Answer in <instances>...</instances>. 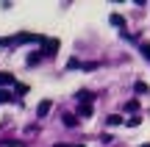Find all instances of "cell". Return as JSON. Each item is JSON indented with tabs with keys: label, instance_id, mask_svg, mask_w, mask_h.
<instances>
[{
	"label": "cell",
	"instance_id": "obj_1",
	"mask_svg": "<svg viewBox=\"0 0 150 147\" xmlns=\"http://www.w3.org/2000/svg\"><path fill=\"white\" fill-rule=\"evenodd\" d=\"M56 50H59V39H45L39 53H42V56H56Z\"/></svg>",
	"mask_w": 150,
	"mask_h": 147
},
{
	"label": "cell",
	"instance_id": "obj_5",
	"mask_svg": "<svg viewBox=\"0 0 150 147\" xmlns=\"http://www.w3.org/2000/svg\"><path fill=\"white\" fill-rule=\"evenodd\" d=\"M108 22H111L114 28H125V17L122 14H111V17H108Z\"/></svg>",
	"mask_w": 150,
	"mask_h": 147
},
{
	"label": "cell",
	"instance_id": "obj_10",
	"mask_svg": "<svg viewBox=\"0 0 150 147\" xmlns=\"http://www.w3.org/2000/svg\"><path fill=\"white\" fill-rule=\"evenodd\" d=\"M108 125H111V128H117V125H122V117H120V114H111V117H108Z\"/></svg>",
	"mask_w": 150,
	"mask_h": 147
},
{
	"label": "cell",
	"instance_id": "obj_2",
	"mask_svg": "<svg viewBox=\"0 0 150 147\" xmlns=\"http://www.w3.org/2000/svg\"><path fill=\"white\" fill-rule=\"evenodd\" d=\"M50 108H53V100H42V103L36 106V117H39V120H45V117L50 114Z\"/></svg>",
	"mask_w": 150,
	"mask_h": 147
},
{
	"label": "cell",
	"instance_id": "obj_15",
	"mask_svg": "<svg viewBox=\"0 0 150 147\" xmlns=\"http://www.w3.org/2000/svg\"><path fill=\"white\" fill-rule=\"evenodd\" d=\"M142 53H145L147 58H150V44H142Z\"/></svg>",
	"mask_w": 150,
	"mask_h": 147
},
{
	"label": "cell",
	"instance_id": "obj_11",
	"mask_svg": "<svg viewBox=\"0 0 150 147\" xmlns=\"http://www.w3.org/2000/svg\"><path fill=\"white\" fill-rule=\"evenodd\" d=\"M134 89H136V94H147V83H142V81H136Z\"/></svg>",
	"mask_w": 150,
	"mask_h": 147
},
{
	"label": "cell",
	"instance_id": "obj_9",
	"mask_svg": "<svg viewBox=\"0 0 150 147\" xmlns=\"http://www.w3.org/2000/svg\"><path fill=\"white\" fill-rule=\"evenodd\" d=\"M11 100H14V94L8 89H0V103H11Z\"/></svg>",
	"mask_w": 150,
	"mask_h": 147
},
{
	"label": "cell",
	"instance_id": "obj_8",
	"mask_svg": "<svg viewBox=\"0 0 150 147\" xmlns=\"http://www.w3.org/2000/svg\"><path fill=\"white\" fill-rule=\"evenodd\" d=\"M39 61H42V53H33V56H28V58H25V64L28 67H36Z\"/></svg>",
	"mask_w": 150,
	"mask_h": 147
},
{
	"label": "cell",
	"instance_id": "obj_7",
	"mask_svg": "<svg viewBox=\"0 0 150 147\" xmlns=\"http://www.w3.org/2000/svg\"><path fill=\"white\" fill-rule=\"evenodd\" d=\"M64 125L67 128H75V125H78V114H64Z\"/></svg>",
	"mask_w": 150,
	"mask_h": 147
},
{
	"label": "cell",
	"instance_id": "obj_14",
	"mask_svg": "<svg viewBox=\"0 0 150 147\" xmlns=\"http://www.w3.org/2000/svg\"><path fill=\"white\" fill-rule=\"evenodd\" d=\"M67 67H70V70H78V67H81V61H78V58H70V64H67Z\"/></svg>",
	"mask_w": 150,
	"mask_h": 147
},
{
	"label": "cell",
	"instance_id": "obj_13",
	"mask_svg": "<svg viewBox=\"0 0 150 147\" xmlns=\"http://www.w3.org/2000/svg\"><path fill=\"white\" fill-rule=\"evenodd\" d=\"M139 122H142V117H131V120L125 122V125H128V128H136V125H139Z\"/></svg>",
	"mask_w": 150,
	"mask_h": 147
},
{
	"label": "cell",
	"instance_id": "obj_12",
	"mask_svg": "<svg viewBox=\"0 0 150 147\" xmlns=\"http://www.w3.org/2000/svg\"><path fill=\"white\" fill-rule=\"evenodd\" d=\"M139 108V100H128V103H125V111H136Z\"/></svg>",
	"mask_w": 150,
	"mask_h": 147
},
{
	"label": "cell",
	"instance_id": "obj_4",
	"mask_svg": "<svg viewBox=\"0 0 150 147\" xmlns=\"http://www.w3.org/2000/svg\"><path fill=\"white\" fill-rule=\"evenodd\" d=\"M3 86H17V81H14L11 72H0V89H3Z\"/></svg>",
	"mask_w": 150,
	"mask_h": 147
},
{
	"label": "cell",
	"instance_id": "obj_6",
	"mask_svg": "<svg viewBox=\"0 0 150 147\" xmlns=\"http://www.w3.org/2000/svg\"><path fill=\"white\" fill-rule=\"evenodd\" d=\"M78 117H92V103H86V106H78V111H75Z\"/></svg>",
	"mask_w": 150,
	"mask_h": 147
},
{
	"label": "cell",
	"instance_id": "obj_16",
	"mask_svg": "<svg viewBox=\"0 0 150 147\" xmlns=\"http://www.w3.org/2000/svg\"><path fill=\"white\" fill-rule=\"evenodd\" d=\"M53 147H83V144H53Z\"/></svg>",
	"mask_w": 150,
	"mask_h": 147
},
{
	"label": "cell",
	"instance_id": "obj_3",
	"mask_svg": "<svg viewBox=\"0 0 150 147\" xmlns=\"http://www.w3.org/2000/svg\"><path fill=\"white\" fill-rule=\"evenodd\" d=\"M75 100H78V106H86V103H92V100H95V94L86 92V89H81V92L75 94Z\"/></svg>",
	"mask_w": 150,
	"mask_h": 147
},
{
	"label": "cell",
	"instance_id": "obj_17",
	"mask_svg": "<svg viewBox=\"0 0 150 147\" xmlns=\"http://www.w3.org/2000/svg\"><path fill=\"white\" fill-rule=\"evenodd\" d=\"M139 147H150V144H139Z\"/></svg>",
	"mask_w": 150,
	"mask_h": 147
}]
</instances>
